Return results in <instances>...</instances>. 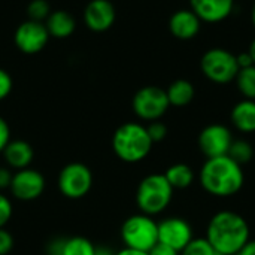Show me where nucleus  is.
<instances>
[{
  "label": "nucleus",
  "instance_id": "obj_37",
  "mask_svg": "<svg viewBox=\"0 0 255 255\" xmlns=\"http://www.w3.org/2000/svg\"><path fill=\"white\" fill-rule=\"evenodd\" d=\"M94 255H115V253L109 248H105V247H97L96 248V254Z\"/></svg>",
  "mask_w": 255,
  "mask_h": 255
},
{
  "label": "nucleus",
  "instance_id": "obj_21",
  "mask_svg": "<svg viewBox=\"0 0 255 255\" xmlns=\"http://www.w3.org/2000/svg\"><path fill=\"white\" fill-rule=\"evenodd\" d=\"M96 248L97 247L84 236L66 238L61 255H94Z\"/></svg>",
  "mask_w": 255,
  "mask_h": 255
},
{
  "label": "nucleus",
  "instance_id": "obj_8",
  "mask_svg": "<svg viewBox=\"0 0 255 255\" xmlns=\"http://www.w3.org/2000/svg\"><path fill=\"white\" fill-rule=\"evenodd\" d=\"M57 185L66 199L78 200L90 193L93 187V173L84 163H69L60 170Z\"/></svg>",
  "mask_w": 255,
  "mask_h": 255
},
{
  "label": "nucleus",
  "instance_id": "obj_18",
  "mask_svg": "<svg viewBox=\"0 0 255 255\" xmlns=\"http://www.w3.org/2000/svg\"><path fill=\"white\" fill-rule=\"evenodd\" d=\"M45 25L51 37L66 39L73 34L76 28V21L67 10H52L46 18Z\"/></svg>",
  "mask_w": 255,
  "mask_h": 255
},
{
  "label": "nucleus",
  "instance_id": "obj_2",
  "mask_svg": "<svg viewBox=\"0 0 255 255\" xmlns=\"http://www.w3.org/2000/svg\"><path fill=\"white\" fill-rule=\"evenodd\" d=\"M199 182L202 188L214 197H232L244 188V166L238 164L229 155L208 158L199 172Z\"/></svg>",
  "mask_w": 255,
  "mask_h": 255
},
{
  "label": "nucleus",
  "instance_id": "obj_27",
  "mask_svg": "<svg viewBox=\"0 0 255 255\" xmlns=\"http://www.w3.org/2000/svg\"><path fill=\"white\" fill-rule=\"evenodd\" d=\"M13 215L12 200L0 191V229H3Z\"/></svg>",
  "mask_w": 255,
  "mask_h": 255
},
{
  "label": "nucleus",
  "instance_id": "obj_39",
  "mask_svg": "<svg viewBox=\"0 0 255 255\" xmlns=\"http://www.w3.org/2000/svg\"><path fill=\"white\" fill-rule=\"evenodd\" d=\"M251 21H253V25L255 27V3L253 6V10H251Z\"/></svg>",
  "mask_w": 255,
  "mask_h": 255
},
{
  "label": "nucleus",
  "instance_id": "obj_13",
  "mask_svg": "<svg viewBox=\"0 0 255 255\" xmlns=\"http://www.w3.org/2000/svg\"><path fill=\"white\" fill-rule=\"evenodd\" d=\"M115 7L109 0H91L84 10L85 25L91 31H106L115 22Z\"/></svg>",
  "mask_w": 255,
  "mask_h": 255
},
{
  "label": "nucleus",
  "instance_id": "obj_25",
  "mask_svg": "<svg viewBox=\"0 0 255 255\" xmlns=\"http://www.w3.org/2000/svg\"><path fill=\"white\" fill-rule=\"evenodd\" d=\"M51 13V6L46 0H31L27 6V15L31 21L43 22Z\"/></svg>",
  "mask_w": 255,
  "mask_h": 255
},
{
  "label": "nucleus",
  "instance_id": "obj_35",
  "mask_svg": "<svg viewBox=\"0 0 255 255\" xmlns=\"http://www.w3.org/2000/svg\"><path fill=\"white\" fill-rule=\"evenodd\" d=\"M238 255H255V239L254 241H248V244L241 250V253Z\"/></svg>",
  "mask_w": 255,
  "mask_h": 255
},
{
  "label": "nucleus",
  "instance_id": "obj_31",
  "mask_svg": "<svg viewBox=\"0 0 255 255\" xmlns=\"http://www.w3.org/2000/svg\"><path fill=\"white\" fill-rule=\"evenodd\" d=\"M66 238H55L48 242L46 245V255H61L63 254V247H64Z\"/></svg>",
  "mask_w": 255,
  "mask_h": 255
},
{
  "label": "nucleus",
  "instance_id": "obj_11",
  "mask_svg": "<svg viewBox=\"0 0 255 255\" xmlns=\"http://www.w3.org/2000/svg\"><path fill=\"white\" fill-rule=\"evenodd\" d=\"M49 37L51 36L46 30L45 22L31 21V19L21 22L13 34L16 48L24 54L40 52L46 46Z\"/></svg>",
  "mask_w": 255,
  "mask_h": 255
},
{
  "label": "nucleus",
  "instance_id": "obj_30",
  "mask_svg": "<svg viewBox=\"0 0 255 255\" xmlns=\"http://www.w3.org/2000/svg\"><path fill=\"white\" fill-rule=\"evenodd\" d=\"M10 140H12L10 139V127L4 121V118L0 117V154L4 151V148L7 146V143Z\"/></svg>",
  "mask_w": 255,
  "mask_h": 255
},
{
  "label": "nucleus",
  "instance_id": "obj_10",
  "mask_svg": "<svg viewBox=\"0 0 255 255\" xmlns=\"http://www.w3.org/2000/svg\"><path fill=\"white\" fill-rule=\"evenodd\" d=\"M233 133L227 126L209 124L199 134V148L206 158L227 155L233 143Z\"/></svg>",
  "mask_w": 255,
  "mask_h": 255
},
{
  "label": "nucleus",
  "instance_id": "obj_23",
  "mask_svg": "<svg viewBox=\"0 0 255 255\" xmlns=\"http://www.w3.org/2000/svg\"><path fill=\"white\" fill-rule=\"evenodd\" d=\"M227 155L230 158H233L238 164L245 166L254 160V146L251 145V142H248L245 139H235Z\"/></svg>",
  "mask_w": 255,
  "mask_h": 255
},
{
  "label": "nucleus",
  "instance_id": "obj_17",
  "mask_svg": "<svg viewBox=\"0 0 255 255\" xmlns=\"http://www.w3.org/2000/svg\"><path fill=\"white\" fill-rule=\"evenodd\" d=\"M230 121L241 133H255V100L244 99L238 102L230 112Z\"/></svg>",
  "mask_w": 255,
  "mask_h": 255
},
{
  "label": "nucleus",
  "instance_id": "obj_3",
  "mask_svg": "<svg viewBox=\"0 0 255 255\" xmlns=\"http://www.w3.org/2000/svg\"><path fill=\"white\" fill-rule=\"evenodd\" d=\"M154 142L151 140L146 126L140 123H126L120 126L112 136V149L115 155L124 163H140L152 149Z\"/></svg>",
  "mask_w": 255,
  "mask_h": 255
},
{
  "label": "nucleus",
  "instance_id": "obj_4",
  "mask_svg": "<svg viewBox=\"0 0 255 255\" xmlns=\"http://www.w3.org/2000/svg\"><path fill=\"white\" fill-rule=\"evenodd\" d=\"M173 188L166 179L164 173H152L145 176L136 190V205L142 214L149 217L160 215L164 212L172 199H173Z\"/></svg>",
  "mask_w": 255,
  "mask_h": 255
},
{
  "label": "nucleus",
  "instance_id": "obj_33",
  "mask_svg": "<svg viewBox=\"0 0 255 255\" xmlns=\"http://www.w3.org/2000/svg\"><path fill=\"white\" fill-rule=\"evenodd\" d=\"M149 255H179L178 251H175L173 248L167 247V245H163V244H157L151 251H149Z\"/></svg>",
  "mask_w": 255,
  "mask_h": 255
},
{
  "label": "nucleus",
  "instance_id": "obj_6",
  "mask_svg": "<svg viewBox=\"0 0 255 255\" xmlns=\"http://www.w3.org/2000/svg\"><path fill=\"white\" fill-rule=\"evenodd\" d=\"M202 73L214 84L226 85L236 79L239 72L236 55L224 48L208 49L200 60Z\"/></svg>",
  "mask_w": 255,
  "mask_h": 255
},
{
  "label": "nucleus",
  "instance_id": "obj_34",
  "mask_svg": "<svg viewBox=\"0 0 255 255\" xmlns=\"http://www.w3.org/2000/svg\"><path fill=\"white\" fill-rule=\"evenodd\" d=\"M236 60H238V66H239V69H245V67L254 66L253 58H251V55L248 54V51H247V52H241L239 55H236Z\"/></svg>",
  "mask_w": 255,
  "mask_h": 255
},
{
  "label": "nucleus",
  "instance_id": "obj_22",
  "mask_svg": "<svg viewBox=\"0 0 255 255\" xmlns=\"http://www.w3.org/2000/svg\"><path fill=\"white\" fill-rule=\"evenodd\" d=\"M235 81L244 99L255 100V66L239 69Z\"/></svg>",
  "mask_w": 255,
  "mask_h": 255
},
{
  "label": "nucleus",
  "instance_id": "obj_28",
  "mask_svg": "<svg viewBox=\"0 0 255 255\" xmlns=\"http://www.w3.org/2000/svg\"><path fill=\"white\" fill-rule=\"evenodd\" d=\"M15 245V239L12 236V233L9 230H6L4 227L0 229V255H9L13 250Z\"/></svg>",
  "mask_w": 255,
  "mask_h": 255
},
{
  "label": "nucleus",
  "instance_id": "obj_20",
  "mask_svg": "<svg viewBox=\"0 0 255 255\" xmlns=\"http://www.w3.org/2000/svg\"><path fill=\"white\" fill-rule=\"evenodd\" d=\"M164 176H166V179L169 181V184L172 185L173 190H185V188H190L194 184V179H196L194 170L188 164H185V163L172 164L166 170Z\"/></svg>",
  "mask_w": 255,
  "mask_h": 255
},
{
  "label": "nucleus",
  "instance_id": "obj_12",
  "mask_svg": "<svg viewBox=\"0 0 255 255\" xmlns=\"http://www.w3.org/2000/svg\"><path fill=\"white\" fill-rule=\"evenodd\" d=\"M193 239V229L184 218L169 217L158 223V242L173 248L179 254Z\"/></svg>",
  "mask_w": 255,
  "mask_h": 255
},
{
  "label": "nucleus",
  "instance_id": "obj_15",
  "mask_svg": "<svg viewBox=\"0 0 255 255\" xmlns=\"http://www.w3.org/2000/svg\"><path fill=\"white\" fill-rule=\"evenodd\" d=\"M202 27V21L191 9H179L169 19V30L173 37L181 40L194 39Z\"/></svg>",
  "mask_w": 255,
  "mask_h": 255
},
{
  "label": "nucleus",
  "instance_id": "obj_7",
  "mask_svg": "<svg viewBox=\"0 0 255 255\" xmlns=\"http://www.w3.org/2000/svg\"><path fill=\"white\" fill-rule=\"evenodd\" d=\"M131 108L137 118L146 123H152L161 120V117L170 108V103L166 90L155 85H148L136 91L131 100Z\"/></svg>",
  "mask_w": 255,
  "mask_h": 255
},
{
  "label": "nucleus",
  "instance_id": "obj_29",
  "mask_svg": "<svg viewBox=\"0 0 255 255\" xmlns=\"http://www.w3.org/2000/svg\"><path fill=\"white\" fill-rule=\"evenodd\" d=\"M13 88V81L12 76L9 75L7 70L0 67V100H4Z\"/></svg>",
  "mask_w": 255,
  "mask_h": 255
},
{
  "label": "nucleus",
  "instance_id": "obj_38",
  "mask_svg": "<svg viewBox=\"0 0 255 255\" xmlns=\"http://www.w3.org/2000/svg\"><path fill=\"white\" fill-rule=\"evenodd\" d=\"M248 54L251 55V58H253V63H254V66H255V39L253 40V42H251V45H250Z\"/></svg>",
  "mask_w": 255,
  "mask_h": 255
},
{
  "label": "nucleus",
  "instance_id": "obj_9",
  "mask_svg": "<svg viewBox=\"0 0 255 255\" xmlns=\"http://www.w3.org/2000/svg\"><path fill=\"white\" fill-rule=\"evenodd\" d=\"M46 182L43 175L31 167L15 170L9 187L10 196L19 202H33L45 191Z\"/></svg>",
  "mask_w": 255,
  "mask_h": 255
},
{
  "label": "nucleus",
  "instance_id": "obj_14",
  "mask_svg": "<svg viewBox=\"0 0 255 255\" xmlns=\"http://www.w3.org/2000/svg\"><path fill=\"white\" fill-rule=\"evenodd\" d=\"M235 7V0H190V9L202 22L217 24L227 19Z\"/></svg>",
  "mask_w": 255,
  "mask_h": 255
},
{
  "label": "nucleus",
  "instance_id": "obj_16",
  "mask_svg": "<svg viewBox=\"0 0 255 255\" xmlns=\"http://www.w3.org/2000/svg\"><path fill=\"white\" fill-rule=\"evenodd\" d=\"M1 154H3V158H4L7 167L12 170H21V169L30 167L31 161L34 158V151H33L31 145L21 139L10 140Z\"/></svg>",
  "mask_w": 255,
  "mask_h": 255
},
{
  "label": "nucleus",
  "instance_id": "obj_24",
  "mask_svg": "<svg viewBox=\"0 0 255 255\" xmlns=\"http://www.w3.org/2000/svg\"><path fill=\"white\" fill-rule=\"evenodd\" d=\"M181 255H220L215 248L208 242L206 238H194L184 250Z\"/></svg>",
  "mask_w": 255,
  "mask_h": 255
},
{
  "label": "nucleus",
  "instance_id": "obj_32",
  "mask_svg": "<svg viewBox=\"0 0 255 255\" xmlns=\"http://www.w3.org/2000/svg\"><path fill=\"white\" fill-rule=\"evenodd\" d=\"M12 169H9L7 166H0V191L3 190H9L10 182H12Z\"/></svg>",
  "mask_w": 255,
  "mask_h": 255
},
{
  "label": "nucleus",
  "instance_id": "obj_5",
  "mask_svg": "<svg viewBox=\"0 0 255 255\" xmlns=\"http://www.w3.org/2000/svg\"><path fill=\"white\" fill-rule=\"evenodd\" d=\"M120 235L126 248L149 253L158 244V223L140 212L123 223Z\"/></svg>",
  "mask_w": 255,
  "mask_h": 255
},
{
  "label": "nucleus",
  "instance_id": "obj_1",
  "mask_svg": "<svg viewBox=\"0 0 255 255\" xmlns=\"http://www.w3.org/2000/svg\"><path fill=\"white\" fill-rule=\"evenodd\" d=\"M205 238L220 255H238L251 239V230L241 214L220 211L209 220Z\"/></svg>",
  "mask_w": 255,
  "mask_h": 255
},
{
  "label": "nucleus",
  "instance_id": "obj_36",
  "mask_svg": "<svg viewBox=\"0 0 255 255\" xmlns=\"http://www.w3.org/2000/svg\"><path fill=\"white\" fill-rule=\"evenodd\" d=\"M115 255H149V253L145 251H139V250H131V248H123L118 253H115Z\"/></svg>",
  "mask_w": 255,
  "mask_h": 255
},
{
  "label": "nucleus",
  "instance_id": "obj_19",
  "mask_svg": "<svg viewBox=\"0 0 255 255\" xmlns=\"http://www.w3.org/2000/svg\"><path fill=\"white\" fill-rule=\"evenodd\" d=\"M166 94H167L170 106L184 108L193 102L196 96V88L188 79H176L169 85V88L166 90Z\"/></svg>",
  "mask_w": 255,
  "mask_h": 255
},
{
  "label": "nucleus",
  "instance_id": "obj_26",
  "mask_svg": "<svg viewBox=\"0 0 255 255\" xmlns=\"http://www.w3.org/2000/svg\"><path fill=\"white\" fill-rule=\"evenodd\" d=\"M146 130H148V134H149V137H151V140H152L154 143L164 140L166 136H167V127H166V124H164L163 121H160V120L149 123V124L146 126Z\"/></svg>",
  "mask_w": 255,
  "mask_h": 255
}]
</instances>
